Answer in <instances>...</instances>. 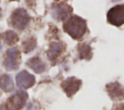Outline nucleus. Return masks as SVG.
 Segmentation results:
<instances>
[{"label": "nucleus", "instance_id": "nucleus-9", "mask_svg": "<svg viewBox=\"0 0 124 110\" xmlns=\"http://www.w3.org/2000/svg\"><path fill=\"white\" fill-rule=\"evenodd\" d=\"M106 88L108 95L112 99H124V88L119 83H110Z\"/></svg>", "mask_w": 124, "mask_h": 110}, {"label": "nucleus", "instance_id": "nucleus-15", "mask_svg": "<svg viewBox=\"0 0 124 110\" xmlns=\"http://www.w3.org/2000/svg\"><path fill=\"white\" fill-rule=\"evenodd\" d=\"M35 47H36V39L34 37H30L22 43V49L24 53H29L33 51Z\"/></svg>", "mask_w": 124, "mask_h": 110}, {"label": "nucleus", "instance_id": "nucleus-4", "mask_svg": "<svg viewBox=\"0 0 124 110\" xmlns=\"http://www.w3.org/2000/svg\"><path fill=\"white\" fill-rule=\"evenodd\" d=\"M108 21L113 25L124 24V5H117L108 12Z\"/></svg>", "mask_w": 124, "mask_h": 110}, {"label": "nucleus", "instance_id": "nucleus-8", "mask_svg": "<svg viewBox=\"0 0 124 110\" xmlns=\"http://www.w3.org/2000/svg\"><path fill=\"white\" fill-rule=\"evenodd\" d=\"M72 8L64 3L58 4L57 6H55L52 10V17L58 20H64L68 18L69 14L71 13Z\"/></svg>", "mask_w": 124, "mask_h": 110}, {"label": "nucleus", "instance_id": "nucleus-11", "mask_svg": "<svg viewBox=\"0 0 124 110\" xmlns=\"http://www.w3.org/2000/svg\"><path fill=\"white\" fill-rule=\"evenodd\" d=\"M27 64L36 72V73H42L46 69V64L39 58V57H33L27 61Z\"/></svg>", "mask_w": 124, "mask_h": 110}, {"label": "nucleus", "instance_id": "nucleus-2", "mask_svg": "<svg viewBox=\"0 0 124 110\" xmlns=\"http://www.w3.org/2000/svg\"><path fill=\"white\" fill-rule=\"evenodd\" d=\"M30 20V17L24 9H16L11 17L12 25L19 30H23Z\"/></svg>", "mask_w": 124, "mask_h": 110}, {"label": "nucleus", "instance_id": "nucleus-3", "mask_svg": "<svg viewBox=\"0 0 124 110\" xmlns=\"http://www.w3.org/2000/svg\"><path fill=\"white\" fill-rule=\"evenodd\" d=\"M27 98H28L27 93L25 92L19 91L7 100L5 106L7 110H20L26 103Z\"/></svg>", "mask_w": 124, "mask_h": 110}, {"label": "nucleus", "instance_id": "nucleus-14", "mask_svg": "<svg viewBox=\"0 0 124 110\" xmlns=\"http://www.w3.org/2000/svg\"><path fill=\"white\" fill-rule=\"evenodd\" d=\"M78 53H79V57L80 58L89 59L91 57V55H92L91 48L86 44H81L78 47Z\"/></svg>", "mask_w": 124, "mask_h": 110}, {"label": "nucleus", "instance_id": "nucleus-10", "mask_svg": "<svg viewBox=\"0 0 124 110\" xmlns=\"http://www.w3.org/2000/svg\"><path fill=\"white\" fill-rule=\"evenodd\" d=\"M63 51V44L62 43H51L49 46V49L47 50V56L50 60H54L59 54Z\"/></svg>", "mask_w": 124, "mask_h": 110}, {"label": "nucleus", "instance_id": "nucleus-16", "mask_svg": "<svg viewBox=\"0 0 124 110\" xmlns=\"http://www.w3.org/2000/svg\"><path fill=\"white\" fill-rule=\"evenodd\" d=\"M115 110H124V104H118L116 106Z\"/></svg>", "mask_w": 124, "mask_h": 110}, {"label": "nucleus", "instance_id": "nucleus-1", "mask_svg": "<svg viewBox=\"0 0 124 110\" xmlns=\"http://www.w3.org/2000/svg\"><path fill=\"white\" fill-rule=\"evenodd\" d=\"M64 30L74 39H79L86 32V21L78 16H73L64 23Z\"/></svg>", "mask_w": 124, "mask_h": 110}, {"label": "nucleus", "instance_id": "nucleus-12", "mask_svg": "<svg viewBox=\"0 0 124 110\" xmlns=\"http://www.w3.org/2000/svg\"><path fill=\"white\" fill-rule=\"evenodd\" d=\"M0 88L4 91V92H11L14 90V83L12 78L9 75H2L0 77Z\"/></svg>", "mask_w": 124, "mask_h": 110}, {"label": "nucleus", "instance_id": "nucleus-7", "mask_svg": "<svg viewBox=\"0 0 124 110\" xmlns=\"http://www.w3.org/2000/svg\"><path fill=\"white\" fill-rule=\"evenodd\" d=\"M16 84L21 89H29L35 84V77L28 73L27 71L23 70L19 72L16 78Z\"/></svg>", "mask_w": 124, "mask_h": 110}, {"label": "nucleus", "instance_id": "nucleus-5", "mask_svg": "<svg viewBox=\"0 0 124 110\" xmlns=\"http://www.w3.org/2000/svg\"><path fill=\"white\" fill-rule=\"evenodd\" d=\"M19 52L16 48H11L7 51L6 59L4 61L5 68L7 70H15L18 68L19 65Z\"/></svg>", "mask_w": 124, "mask_h": 110}, {"label": "nucleus", "instance_id": "nucleus-19", "mask_svg": "<svg viewBox=\"0 0 124 110\" xmlns=\"http://www.w3.org/2000/svg\"><path fill=\"white\" fill-rule=\"evenodd\" d=\"M0 50H1V44H0Z\"/></svg>", "mask_w": 124, "mask_h": 110}, {"label": "nucleus", "instance_id": "nucleus-6", "mask_svg": "<svg viewBox=\"0 0 124 110\" xmlns=\"http://www.w3.org/2000/svg\"><path fill=\"white\" fill-rule=\"evenodd\" d=\"M80 85H81L80 80H78L76 77H70V78H67L61 84V87L68 96H72L78 91Z\"/></svg>", "mask_w": 124, "mask_h": 110}, {"label": "nucleus", "instance_id": "nucleus-18", "mask_svg": "<svg viewBox=\"0 0 124 110\" xmlns=\"http://www.w3.org/2000/svg\"><path fill=\"white\" fill-rule=\"evenodd\" d=\"M11 1H18V0H11Z\"/></svg>", "mask_w": 124, "mask_h": 110}, {"label": "nucleus", "instance_id": "nucleus-13", "mask_svg": "<svg viewBox=\"0 0 124 110\" xmlns=\"http://www.w3.org/2000/svg\"><path fill=\"white\" fill-rule=\"evenodd\" d=\"M2 37L4 38L6 44H8V45H14V44H16V43L17 42V40H18V37H17V35L16 34V32L12 31V30L6 31V32L2 35Z\"/></svg>", "mask_w": 124, "mask_h": 110}, {"label": "nucleus", "instance_id": "nucleus-17", "mask_svg": "<svg viewBox=\"0 0 124 110\" xmlns=\"http://www.w3.org/2000/svg\"><path fill=\"white\" fill-rule=\"evenodd\" d=\"M0 17H1V9H0Z\"/></svg>", "mask_w": 124, "mask_h": 110}]
</instances>
